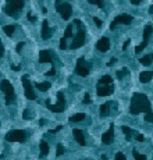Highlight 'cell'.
I'll return each mask as SVG.
<instances>
[{"instance_id":"6da1fadb","label":"cell","mask_w":153,"mask_h":160,"mask_svg":"<svg viewBox=\"0 0 153 160\" xmlns=\"http://www.w3.org/2000/svg\"><path fill=\"white\" fill-rule=\"evenodd\" d=\"M150 113L152 111V103L145 93H135L131 99L130 113L131 114H139V113Z\"/></svg>"},{"instance_id":"7a4b0ae2","label":"cell","mask_w":153,"mask_h":160,"mask_svg":"<svg viewBox=\"0 0 153 160\" xmlns=\"http://www.w3.org/2000/svg\"><path fill=\"white\" fill-rule=\"evenodd\" d=\"M74 24L75 25H78V32H77V35L72 38V42H71V45H70V47H71V49H78V47H81V46L85 45L86 32H85L84 24H82L79 20H74Z\"/></svg>"},{"instance_id":"3957f363","label":"cell","mask_w":153,"mask_h":160,"mask_svg":"<svg viewBox=\"0 0 153 160\" xmlns=\"http://www.w3.org/2000/svg\"><path fill=\"white\" fill-rule=\"evenodd\" d=\"M24 7V0H6V7H4V13L10 17H18Z\"/></svg>"},{"instance_id":"277c9868","label":"cell","mask_w":153,"mask_h":160,"mask_svg":"<svg viewBox=\"0 0 153 160\" xmlns=\"http://www.w3.org/2000/svg\"><path fill=\"white\" fill-rule=\"evenodd\" d=\"M0 89L4 92V100H6V105H11L16 102V92H14V88L11 85L10 81L7 79H3L0 82Z\"/></svg>"},{"instance_id":"5b68a950","label":"cell","mask_w":153,"mask_h":160,"mask_svg":"<svg viewBox=\"0 0 153 160\" xmlns=\"http://www.w3.org/2000/svg\"><path fill=\"white\" fill-rule=\"evenodd\" d=\"M46 106H47V109H49L50 111H53V113H61V111H64L65 110L64 93H63V92H59V93H57V103H56V105H52L50 100L47 99V100H46Z\"/></svg>"},{"instance_id":"8992f818","label":"cell","mask_w":153,"mask_h":160,"mask_svg":"<svg viewBox=\"0 0 153 160\" xmlns=\"http://www.w3.org/2000/svg\"><path fill=\"white\" fill-rule=\"evenodd\" d=\"M26 138H28V134H26L24 130H13L11 132L6 135V141L9 142H25Z\"/></svg>"},{"instance_id":"52a82bcc","label":"cell","mask_w":153,"mask_h":160,"mask_svg":"<svg viewBox=\"0 0 153 160\" xmlns=\"http://www.w3.org/2000/svg\"><path fill=\"white\" fill-rule=\"evenodd\" d=\"M152 32H153V25L152 24H148V25L145 26V30H143V40H142L141 45H138L137 47H135V53H141L145 47H146L148 43H149V36Z\"/></svg>"},{"instance_id":"ba28073f","label":"cell","mask_w":153,"mask_h":160,"mask_svg":"<svg viewBox=\"0 0 153 160\" xmlns=\"http://www.w3.org/2000/svg\"><path fill=\"white\" fill-rule=\"evenodd\" d=\"M89 70H91V67L86 64V60L84 57H79L77 60V65H75V74L79 77H86L89 74Z\"/></svg>"},{"instance_id":"9c48e42d","label":"cell","mask_w":153,"mask_h":160,"mask_svg":"<svg viewBox=\"0 0 153 160\" xmlns=\"http://www.w3.org/2000/svg\"><path fill=\"white\" fill-rule=\"evenodd\" d=\"M23 85H24V91H25V96L26 99H30V100H35L36 99V93L33 91V85L31 84V81L28 79L26 75L23 77Z\"/></svg>"},{"instance_id":"30bf717a","label":"cell","mask_w":153,"mask_h":160,"mask_svg":"<svg viewBox=\"0 0 153 160\" xmlns=\"http://www.w3.org/2000/svg\"><path fill=\"white\" fill-rule=\"evenodd\" d=\"M56 10L61 16L63 20H65V21L70 20V17H71V14H72V7H71V4H68V3L59 4V6L56 7Z\"/></svg>"},{"instance_id":"8fae6325","label":"cell","mask_w":153,"mask_h":160,"mask_svg":"<svg viewBox=\"0 0 153 160\" xmlns=\"http://www.w3.org/2000/svg\"><path fill=\"white\" fill-rule=\"evenodd\" d=\"M132 20H134V17L130 16V14H120V16L116 17L114 21L110 24V30H114L118 24H125V25H128V24L132 23Z\"/></svg>"},{"instance_id":"7c38bea8","label":"cell","mask_w":153,"mask_h":160,"mask_svg":"<svg viewBox=\"0 0 153 160\" xmlns=\"http://www.w3.org/2000/svg\"><path fill=\"white\" fill-rule=\"evenodd\" d=\"M96 92H98V96L104 98V96H109V95L113 93V92H114V86H113V84H111V85H98Z\"/></svg>"},{"instance_id":"4fadbf2b","label":"cell","mask_w":153,"mask_h":160,"mask_svg":"<svg viewBox=\"0 0 153 160\" xmlns=\"http://www.w3.org/2000/svg\"><path fill=\"white\" fill-rule=\"evenodd\" d=\"M113 141H114V124H110V128L102 137V142L104 145H110V144H113Z\"/></svg>"},{"instance_id":"5bb4252c","label":"cell","mask_w":153,"mask_h":160,"mask_svg":"<svg viewBox=\"0 0 153 160\" xmlns=\"http://www.w3.org/2000/svg\"><path fill=\"white\" fill-rule=\"evenodd\" d=\"M96 49L99 50V52H107L109 49H110V39L109 38H106V36H103L100 40H98V43H96Z\"/></svg>"},{"instance_id":"9a60e30c","label":"cell","mask_w":153,"mask_h":160,"mask_svg":"<svg viewBox=\"0 0 153 160\" xmlns=\"http://www.w3.org/2000/svg\"><path fill=\"white\" fill-rule=\"evenodd\" d=\"M53 35V30L52 28H49V23H47V20H45L42 23V39L47 40L50 39Z\"/></svg>"},{"instance_id":"2e32d148","label":"cell","mask_w":153,"mask_h":160,"mask_svg":"<svg viewBox=\"0 0 153 160\" xmlns=\"http://www.w3.org/2000/svg\"><path fill=\"white\" fill-rule=\"evenodd\" d=\"M39 63H53V54L49 50H40Z\"/></svg>"},{"instance_id":"e0dca14e","label":"cell","mask_w":153,"mask_h":160,"mask_svg":"<svg viewBox=\"0 0 153 160\" xmlns=\"http://www.w3.org/2000/svg\"><path fill=\"white\" fill-rule=\"evenodd\" d=\"M72 134H74V137H75V139H77V142H78L81 146H85V145H86L85 135H84V132H82L81 130H78V128H74V130H72Z\"/></svg>"},{"instance_id":"ac0fdd59","label":"cell","mask_w":153,"mask_h":160,"mask_svg":"<svg viewBox=\"0 0 153 160\" xmlns=\"http://www.w3.org/2000/svg\"><path fill=\"white\" fill-rule=\"evenodd\" d=\"M113 105V102H107V103H104V105L100 106V116L102 117H107L110 114V106Z\"/></svg>"},{"instance_id":"d6986e66","label":"cell","mask_w":153,"mask_h":160,"mask_svg":"<svg viewBox=\"0 0 153 160\" xmlns=\"http://www.w3.org/2000/svg\"><path fill=\"white\" fill-rule=\"evenodd\" d=\"M152 78H153V71H143L139 74V79H141V82H143V84L149 82Z\"/></svg>"},{"instance_id":"ffe728a7","label":"cell","mask_w":153,"mask_h":160,"mask_svg":"<svg viewBox=\"0 0 153 160\" xmlns=\"http://www.w3.org/2000/svg\"><path fill=\"white\" fill-rule=\"evenodd\" d=\"M35 88L39 89L40 92H46V91H49V89L52 88V84H50V82H47V81L39 82V84H36V85H35Z\"/></svg>"},{"instance_id":"44dd1931","label":"cell","mask_w":153,"mask_h":160,"mask_svg":"<svg viewBox=\"0 0 153 160\" xmlns=\"http://www.w3.org/2000/svg\"><path fill=\"white\" fill-rule=\"evenodd\" d=\"M39 149H40V156H47V153H49V144L46 141H40Z\"/></svg>"},{"instance_id":"7402d4cb","label":"cell","mask_w":153,"mask_h":160,"mask_svg":"<svg viewBox=\"0 0 153 160\" xmlns=\"http://www.w3.org/2000/svg\"><path fill=\"white\" fill-rule=\"evenodd\" d=\"M111 84H113V78L110 75H103L98 82V85H111Z\"/></svg>"},{"instance_id":"603a6c76","label":"cell","mask_w":153,"mask_h":160,"mask_svg":"<svg viewBox=\"0 0 153 160\" xmlns=\"http://www.w3.org/2000/svg\"><path fill=\"white\" fill-rule=\"evenodd\" d=\"M84 118H86V116H85L84 113H77V114H72L71 117H70V123H79V121H82Z\"/></svg>"},{"instance_id":"cb8c5ba5","label":"cell","mask_w":153,"mask_h":160,"mask_svg":"<svg viewBox=\"0 0 153 160\" xmlns=\"http://www.w3.org/2000/svg\"><path fill=\"white\" fill-rule=\"evenodd\" d=\"M139 63H141V64H143V65H150L153 63V53H150V54L142 57V59L139 60Z\"/></svg>"},{"instance_id":"d4e9b609","label":"cell","mask_w":153,"mask_h":160,"mask_svg":"<svg viewBox=\"0 0 153 160\" xmlns=\"http://www.w3.org/2000/svg\"><path fill=\"white\" fill-rule=\"evenodd\" d=\"M72 28H74V24H70L67 28H65V32H64V39H68V38H74V32H72Z\"/></svg>"},{"instance_id":"484cf974","label":"cell","mask_w":153,"mask_h":160,"mask_svg":"<svg viewBox=\"0 0 153 160\" xmlns=\"http://www.w3.org/2000/svg\"><path fill=\"white\" fill-rule=\"evenodd\" d=\"M3 31H4V33H6L7 36H11L14 32H16V25H6L3 28Z\"/></svg>"},{"instance_id":"4316f807","label":"cell","mask_w":153,"mask_h":160,"mask_svg":"<svg viewBox=\"0 0 153 160\" xmlns=\"http://www.w3.org/2000/svg\"><path fill=\"white\" fill-rule=\"evenodd\" d=\"M121 130H123L124 134L127 135V141H130V139H131V135L134 134V130H132V128H130V127H127V125H124Z\"/></svg>"},{"instance_id":"83f0119b","label":"cell","mask_w":153,"mask_h":160,"mask_svg":"<svg viewBox=\"0 0 153 160\" xmlns=\"http://www.w3.org/2000/svg\"><path fill=\"white\" fill-rule=\"evenodd\" d=\"M127 74H130V70H128L127 67H124V68H121L120 71H117V78L121 79V78H124Z\"/></svg>"},{"instance_id":"f1b7e54d","label":"cell","mask_w":153,"mask_h":160,"mask_svg":"<svg viewBox=\"0 0 153 160\" xmlns=\"http://www.w3.org/2000/svg\"><path fill=\"white\" fill-rule=\"evenodd\" d=\"M132 153H134V159L135 160H146V156H145V155H141L137 149H134Z\"/></svg>"},{"instance_id":"f546056e","label":"cell","mask_w":153,"mask_h":160,"mask_svg":"<svg viewBox=\"0 0 153 160\" xmlns=\"http://www.w3.org/2000/svg\"><path fill=\"white\" fill-rule=\"evenodd\" d=\"M32 114H33V113L30 110V109H25V110H24V113H23V118H24V120H31Z\"/></svg>"},{"instance_id":"4dcf8cb0","label":"cell","mask_w":153,"mask_h":160,"mask_svg":"<svg viewBox=\"0 0 153 160\" xmlns=\"http://www.w3.org/2000/svg\"><path fill=\"white\" fill-rule=\"evenodd\" d=\"M91 4H96V6L99 7V9H103L104 7V3H103V0H88Z\"/></svg>"},{"instance_id":"1f68e13d","label":"cell","mask_w":153,"mask_h":160,"mask_svg":"<svg viewBox=\"0 0 153 160\" xmlns=\"http://www.w3.org/2000/svg\"><path fill=\"white\" fill-rule=\"evenodd\" d=\"M64 153V146H63L61 144L57 145V152H56V156H61V155Z\"/></svg>"},{"instance_id":"d6a6232c","label":"cell","mask_w":153,"mask_h":160,"mask_svg":"<svg viewBox=\"0 0 153 160\" xmlns=\"http://www.w3.org/2000/svg\"><path fill=\"white\" fill-rule=\"evenodd\" d=\"M145 121H148V123H153V111L146 113V116H145Z\"/></svg>"},{"instance_id":"836d02e7","label":"cell","mask_w":153,"mask_h":160,"mask_svg":"<svg viewBox=\"0 0 153 160\" xmlns=\"http://www.w3.org/2000/svg\"><path fill=\"white\" fill-rule=\"evenodd\" d=\"M60 49H61V50L67 49V39H64V38L60 39Z\"/></svg>"},{"instance_id":"e575fe53","label":"cell","mask_w":153,"mask_h":160,"mask_svg":"<svg viewBox=\"0 0 153 160\" xmlns=\"http://www.w3.org/2000/svg\"><path fill=\"white\" fill-rule=\"evenodd\" d=\"M114 160H127V157L124 156V153L118 152V153H116V156H114Z\"/></svg>"},{"instance_id":"d590c367","label":"cell","mask_w":153,"mask_h":160,"mask_svg":"<svg viewBox=\"0 0 153 160\" xmlns=\"http://www.w3.org/2000/svg\"><path fill=\"white\" fill-rule=\"evenodd\" d=\"M84 103H86V105H89V103H92L91 98H89V93H85V96H84Z\"/></svg>"},{"instance_id":"8d00e7d4","label":"cell","mask_w":153,"mask_h":160,"mask_svg":"<svg viewBox=\"0 0 153 160\" xmlns=\"http://www.w3.org/2000/svg\"><path fill=\"white\" fill-rule=\"evenodd\" d=\"M54 74H56V68H54V67H52V68H50L49 71L46 72V75H47V77H53Z\"/></svg>"},{"instance_id":"74e56055","label":"cell","mask_w":153,"mask_h":160,"mask_svg":"<svg viewBox=\"0 0 153 160\" xmlns=\"http://www.w3.org/2000/svg\"><path fill=\"white\" fill-rule=\"evenodd\" d=\"M26 17H28V20H30L31 23H35V21H36V17L33 16L32 13H28V16H26Z\"/></svg>"},{"instance_id":"f35d334b","label":"cell","mask_w":153,"mask_h":160,"mask_svg":"<svg viewBox=\"0 0 153 160\" xmlns=\"http://www.w3.org/2000/svg\"><path fill=\"white\" fill-rule=\"evenodd\" d=\"M24 46H25V42H20V43H18V45H17V47H16V49H17V52H21Z\"/></svg>"},{"instance_id":"ab89813d","label":"cell","mask_w":153,"mask_h":160,"mask_svg":"<svg viewBox=\"0 0 153 160\" xmlns=\"http://www.w3.org/2000/svg\"><path fill=\"white\" fill-rule=\"evenodd\" d=\"M4 56V46L2 43V39H0V57H3Z\"/></svg>"},{"instance_id":"60d3db41","label":"cell","mask_w":153,"mask_h":160,"mask_svg":"<svg viewBox=\"0 0 153 160\" xmlns=\"http://www.w3.org/2000/svg\"><path fill=\"white\" fill-rule=\"evenodd\" d=\"M116 63H117V59H116V57H113V59H111L110 61L107 63V65H109V67H111V65H114Z\"/></svg>"},{"instance_id":"b9f144b4","label":"cell","mask_w":153,"mask_h":160,"mask_svg":"<svg viewBox=\"0 0 153 160\" xmlns=\"http://www.w3.org/2000/svg\"><path fill=\"white\" fill-rule=\"evenodd\" d=\"M130 43H131V40L128 39V40H125V42H124V45H123V50H125L128 47V46H130Z\"/></svg>"},{"instance_id":"7bdbcfd3","label":"cell","mask_w":153,"mask_h":160,"mask_svg":"<svg viewBox=\"0 0 153 160\" xmlns=\"http://www.w3.org/2000/svg\"><path fill=\"white\" fill-rule=\"evenodd\" d=\"M61 125H59V127H57V128H56V130H50L49 131V132H50V134H56V132H57V131H60V130H61Z\"/></svg>"},{"instance_id":"ee69618b","label":"cell","mask_w":153,"mask_h":160,"mask_svg":"<svg viewBox=\"0 0 153 160\" xmlns=\"http://www.w3.org/2000/svg\"><path fill=\"white\" fill-rule=\"evenodd\" d=\"M93 21H95V24H96L98 26H102V21L99 20V18H96V17H95V18H93Z\"/></svg>"},{"instance_id":"f6af8a7d","label":"cell","mask_w":153,"mask_h":160,"mask_svg":"<svg viewBox=\"0 0 153 160\" xmlns=\"http://www.w3.org/2000/svg\"><path fill=\"white\" fill-rule=\"evenodd\" d=\"M11 68H13L14 71H20V70H21V67H20V65H13Z\"/></svg>"},{"instance_id":"bcb514c9","label":"cell","mask_w":153,"mask_h":160,"mask_svg":"<svg viewBox=\"0 0 153 160\" xmlns=\"http://www.w3.org/2000/svg\"><path fill=\"white\" fill-rule=\"evenodd\" d=\"M141 2H142V0H131V3H132V4H135V6H137V4H139Z\"/></svg>"},{"instance_id":"7dc6e473","label":"cell","mask_w":153,"mask_h":160,"mask_svg":"<svg viewBox=\"0 0 153 160\" xmlns=\"http://www.w3.org/2000/svg\"><path fill=\"white\" fill-rule=\"evenodd\" d=\"M137 141H139V142H141V141H143V135H137Z\"/></svg>"},{"instance_id":"c3c4849f","label":"cell","mask_w":153,"mask_h":160,"mask_svg":"<svg viewBox=\"0 0 153 160\" xmlns=\"http://www.w3.org/2000/svg\"><path fill=\"white\" fill-rule=\"evenodd\" d=\"M46 123H47V121H46V120H40V123H39V124H40V125H45Z\"/></svg>"},{"instance_id":"681fc988","label":"cell","mask_w":153,"mask_h":160,"mask_svg":"<svg viewBox=\"0 0 153 160\" xmlns=\"http://www.w3.org/2000/svg\"><path fill=\"white\" fill-rule=\"evenodd\" d=\"M63 0H56V6H59V4H61Z\"/></svg>"},{"instance_id":"f907efd6","label":"cell","mask_w":153,"mask_h":160,"mask_svg":"<svg viewBox=\"0 0 153 160\" xmlns=\"http://www.w3.org/2000/svg\"><path fill=\"white\" fill-rule=\"evenodd\" d=\"M149 14H153V6L149 7Z\"/></svg>"},{"instance_id":"816d5d0a","label":"cell","mask_w":153,"mask_h":160,"mask_svg":"<svg viewBox=\"0 0 153 160\" xmlns=\"http://www.w3.org/2000/svg\"><path fill=\"white\" fill-rule=\"evenodd\" d=\"M102 160H107V157H106V155H103V156H102Z\"/></svg>"}]
</instances>
